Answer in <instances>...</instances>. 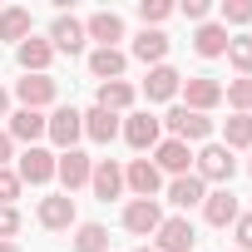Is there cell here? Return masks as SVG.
Returning a JSON list of instances; mask_svg holds the SVG:
<instances>
[{"label":"cell","mask_w":252,"mask_h":252,"mask_svg":"<svg viewBox=\"0 0 252 252\" xmlns=\"http://www.w3.org/2000/svg\"><path fill=\"white\" fill-rule=\"evenodd\" d=\"M222 149H252V114H237V119H227L222 124Z\"/></svg>","instance_id":"28"},{"label":"cell","mask_w":252,"mask_h":252,"mask_svg":"<svg viewBox=\"0 0 252 252\" xmlns=\"http://www.w3.org/2000/svg\"><path fill=\"white\" fill-rule=\"evenodd\" d=\"M89 188H94V198H99V203L119 198V193H124V168H119L114 158H99V163H94V173H89Z\"/></svg>","instance_id":"8"},{"label":"cell","mask_w":252,"mask_h":252,"mask_svg":"<svg viewBox=\"0 0 252 252\" xmlns=\"http://www.w3.org/2000/svg\"><path fill=\"white\" fill-rule=\"evenodd\" d=\"M178 84H183V74H178V69L154 64V69H149V79H144V94H149V104H158V99H173V94H178Z\"/></svg>","instance_id":"12"},{"label":"cell","mask_w":252,"mask_h":252,"mask_svg":"<svg viewBox=\"0 0 252 252\" xmlns=\"http://www.w3.org/2000/svg\"><path fill=\"white\" fill-rule=\"evenodd\" d=\"M168 10H173L168 0H144V5H139V20H144V30H149V25H158V20H168Z\"/></svg>","instance_id":"32"},{"label":"cell","mask_w":252,"mask_h":252,"mask_svg":"<svg viewBox=\"0 0 252 252\" xmlns=\"http://www.w3.org/2000/svg\"><path fill=\"white\" fill-rule=\"evenodd\" d=\"M203 198H208V193H203V178H198V173H183V178L168 183V203H173V208H198Z\"/></svg>","instance_id":"19"},{"label":"cell","mask_w":252,"mask_h":252,"mask_svg":"<svg viewBox=\"0 0 252 252\" xmlns=\"http://www.w3.org/2000/svg\"><path fill=\"white\" fill-rule=\"evenodd\" d=\"M0 252H20V247H15V242H0Z\"/></svg>","instance_id":"40"},{"label":"cell","mask_w":252,"mask_h":252,"mask_svg":"<svg viewBox=\"0 0 252 252\" xmlns=\"http://www.w3.org/2000/svg\"><path fill=\"white\" fill-rule=\"evenodd\" d=\"M203 218L213 222V227H227V222H237V198L222 188V193H208L203 198Z\"/></svg>","instance_id":"20"},{"label":"cell","mask_w":252,"mask_h":252,"mask_svg":"<svg viewBox=\"0 0 252 252\" xmlns=\"http://www.w3.org/2000/svg\"><path fill=\"white\" fill-rule=\"evenodd\" d=\"M45 114L40 109H20V114H10V139H20V144H30L35 149V139H45Z\"/></svg>","instance_id":"16"},{"label":"cell","mask_w":252,"mask_h":252,"mask_svg":"<svg viewBox=\"0 0 252 252\" xmlns=\"http://www.w3.org/2000/svg\"><path fill=\"white\" fill-rule=\"evenodd\" d=\"M5 158H10V134L0 129V168H5Z\"/></svg>","instance_id":"38"},{"label":"cell","mask_w":252,"mask_h":252,"mask_svg":"<svg viewBox=\"0 0 252 252\" xmlns=\"http://www.w3.org/2000/svg\"><path fill=\"white\" fill-rule=\"evenodd\" d=\"M84 134H89L94 144H109V139L119 134V114H109V109H99V104H94V109L84 114Z\"/></svg>","instance_id":"22"},{"label":"cell","mask_w":252,"mask_h":252,"mask_svg":"<svg viewBox=\"0 0 252 252\" xmlns=\"http://www.w3.org/2000/svg\"><path fill=\"white\" fill-rule=\"evenodd\" d=\"M5 104H10V99H5V89H0V119H5Z\"/></svg>","instance_id":"39"},{"label":"cell","mask_w":252,"mask_h":252,"mask_svg":"<svg viewBox=\"0 0 252 252\" xmlns=\"http://www.w3.org/2000/svg\"><path fill=\"white\" fill-rule=\"evenodd\" d=\"M183 94H188L183 109H193V114H208L213 104H222V84H218L213 74H193V79H183Z\"/></svg>","instance_id":"2"},{"label":"cell","mask_w":252,"mask_h":252,"mask_svg":"<svg viewBox=\"0 0 252 252\" xmlns=\"http://www.w3.org/2000/svg\"><path fill=\"white\" fill-rule=\"evenodd\" d=\"M50 60H55L50 40H25V45H20V69H25V74H45Z\"/></svg>","instance_id":"24"},{"label":"cell","mask_w":252,"mask_h":252,"mask_svg":"<svg viewBox=\"0 0 252 252\" xmlns=\"http://www.w3.org/2000/svg\"><path fill=\"white\" fill-rule=\"evenodd\" d=\"M45 134H50L60 149H74V139L84 134V114H79V109H55L50 124H45Z\"/></svg>","instance_id":"5"},{"label":"cell","mask_w":252,"mask_h":252,"mask_svg":"<svg viewBox=\"0 0 252 252\" xmlns=\"http://www.w3.org/2000/svg\"><path fill=\"white\" fill-rule=\"evenodd\" d=\"M227 60H232L242 74H252V35H237V40L227 45Z\"/></svg>","instance_id":"31"},{"label":"cell","mask_w":252,"mask_h":252,"mask_svg":"<svg viewBox=\"0 0 252 252\" xmlns=\"http://www.w3.org/2000/svg\"><path fill=\"white\" fill-rule=\"evenodd\" d=\"M222 99L237 109V114H252V74H242V79H232L227 89H222Z\"/></svg>","instance_id":"30"},{"label":"cell","mask_w":252,"mask_h":252,"mask_svg":"<svg viewBox=\"0 0 252 252\" xmlns=\"http://www.w3.org/2000/svg\"><path fill=\"white\" fill-rule=\"evenodd\" d=\"M227 45H232V35H227L222 25H203V30L193 35V50H198L203 60H218V55H227Z\"/></svg>","instance_id":"21"},{"label":"cell","mask_w":252,"mask_h":252,"mask_svg":"<svg viewBox=\"0 0 252 252\" xmlns=\"http://www.w3.org/2000/svg\"><path fill=\"white\" fill-rule=\"evenodd\" d=\"M20 232V213H15V203H0V242H10Z\"/></svg>","instance_id":"33"},{"label":"cell","mask_w":252,"mask_h":252,"mask_svg":"<svg viewBox=\"0 0 252 252\" xmlns=\"http://www.w3.org/2000/svg\"><path fill=\"white\" fill-rule=\"evenodd\" d=\"M84 35H89V40H99V50H114V40H124V20H119L114 10H99V15H89Z\"/></svg>","instance_id":"11"},{"label":"cell","mask_w":252,"mask_h":252,"mask_svg":"<svg viewBox=\"0 0 252 252\" xmlns=\"http://www.w3.org/2000/svg\"><path fill=\"white\" fill-rule=\"evenodd\" d=\"M158 222H163V213H158V203H154V198H134L129 208H124V227L139 232V237L158 232Z\"/></svg>","instance_id":"6"},{"label":"cell","mask_w":252,"mask_h":252,"mask_svg":"<svg viewBox=\"0 0 252 252\" xmlns=\"http://www.w3.org/2000/svg\"><path fill=\"white\" fill-rule=\"evenodd\" d=\"M188 163H193V154H188V144H178V139L158 144V154H154V168H158V173H173V178H183Z\"/></svg>","instance_id":"14"},{"label":"cell","mask_w":252,"mask_h":252,"mask_svg":"<svg viewBox=\"0 0 252 252\" xmlns=\"http://www.w3.org/2000/svg\"><path fill=\"white\" fill-rule=\"evenodd\" d=\"M124 139H129V149H154V144H158V119H154V114H129Z\"/></svg>","instance_id":"18"},{"label":"cell","mask_w":252,"mask_h":252,"mask_svg":"<svg viewBox=\"0 0 252 252\" xmlns=\"http://www.w3.org/2000/svg\"><path fill=\"white\" fill-rule=\"evenodd\" d=\"M15 178H20V183H50V178H55V154H45V149H25Z\"/></svg>","instance_id":"10"},{"label":"cell","mask_w":252,"mask_h":252,"mask_svg":"<svg viewBox=\"0 0 252 252\" xmlns=\"http://www.w3.org/2000/svg\"><path fill=\"white\" fill-rule=\"evenodd\" d=\"M139 252H158V247H139Z\"/></svg>","instance_id":"41"},{"label":"cell","mask_w":252,"mask_h":252,"mask_svg":"<svg viewBox=\"0 0 252 252\" xmlns=\"http://www.w3.org/2000/svg\"><path fill=\"white\" fill-rule=\"evenodd\" d=\"M163 55H168V35H163V30H144V35L134 40V60H144V64H163Z\"/></svg>","instance_id":"23"},{"label":"cell","mask_w":252,"mask_h":252,"mask_svg":"<svg viewBox=\"0 0 252 252\" xmlns=\"http://www.w3.org/2000/svg\"><path fill=\"white\" fill-rule=\"evenodd\" d=\"M74 252H109V232L99 222H79L74 232Z\"/></svg>","instance_id":"29"},{"label":"cell","mask_w":252,"mask_h":252,"mask_svg":"<svg viewBox=\"0 0 252 252\" xmlns=\"http://www.w3.org/2000/svg\"><path fill=\"white\" fill-rule=\"evenodd\" d=\"M129 104H134V89L124 84V79H109V84H99V109L119 114V109H129Z\"/></svg>","instance_id":"26"},{"label":"cell","mask_w":252,"mask_h":252,"mask_svg":"<svg viewBox=\"0 0 252 252\" xmlns=\"http://www.w3.org/2000/svg\"><path fill=\"white\" fill-rule=\"evenodd\" d=\"M40 222H45L50 232H64V227H74V198H69V193H60V198H45V203H40Z\"/></svg>","instance_id":"15"},{"label":"cell","mask_w":252,"mask_h":252,"mask_svg":"<svg viewBox=\"0 0 252 252\" xmlns=\"http://www.w3.org/2000/svg\"><path fill=\"white\" fill-rule=\"evenodd\" d=\"M247 173H252V158H247Z\"/></svg>","instance_id":"42"},{"label":"cell","mask_w":252,"mask_h":252,"mask_svg":"<svg viewBox=\"0 0 252 252\" xmlns=\"http://www.w3.org/2000/svg\"><path fill=\"white\" fill-rule=\"evenodd\" d=\"M55 173H60V183H64V193H74L79 183H89V173H94V163L79 154V149H64L60 158H55Z\"/></svg>","instance_id":"7"},{"label":"cell","mask_w":252,"mask_h":252,"mask_svg":"<svg viewBox=\"0 0 252 252\" xmlns=\"http://www.w3.org/2000/svg\"><path fill=\"white\" fill-rule=\"evenodd\" d=\"M124 64H129V60H124L119 50H94V55H89V74H94V79H104V84H109V79H119V74H124Z\"/></svg>","instance_id":"25"},{"label":"cell","mask_w":252,"mask_h":252,"mask_svg":"<svg viewBox=\"0 0 252 252\" xmlns=\"http://www.w3.org/2000/svg\"><path fill=\"white\" fill-rule=\"evenodd\" d=\"M193 158H198V178H203V183H232V173H237L232 149H222V144H208V149L193 154Z\"/></svg>","instance_id":"1"},{"label":"cell","mask_w":252,"mask_h":252,"mask_svg":"<svg viewBox=\"0 0 252 252\" xmlns=\"http://www.w3.org/2000/svg\"><path fill=\"white\" fill-rule=\"evenodd\" d=\"M163 124L173 129L178 144H193V139H208V134H213V119H208V114H193V109H173Z\"/></svg>","instance_id":"3"},{"label":"cell","mask_w":252,"mask_h":252,"mask_svg":"<svg viewBox=\"0 0 252 252\" xmlns=\"http://www.w3.org/2000/svg\"><path fill=\"white\" fill-rule=\"evenodd\" d=\"M15 94H20L25 109H45V104L55 99V79H50V74H25V79L15 84Z\"/></svg>","instance_id":"13"},{"label":"cell","mask_w":252,"mask_h":252,"mask_svg":"<svg viewBox=\"0 0 252 252\" xmlns=\"http://www.w3.org/2000/svg\"><path fill=\"white\" fill-rule=\"evenodd\" d=\"M124 183H129L139 198H154V193H158V183H163V173H158L149 158H134V163H129V173H124Z\"/></svg>","instance_id":"17"},{"label":"cell","mask_w":252,"mask_h":252,"mask_svg":"<svg viewBox=\"0 0 252 252\" xmlns=\"http://www.w3.org/2000/svg\"><path fill=\"white\" fill-rule=\"evenodd\" d=\"M25 35H30V10H0V40H20L25 45Z\"/></svg>","instance_id":"27"},{"label":"cell","mask_w":252,"mask_h":252,"mask_svg":"<svg viewBox=\"0 0 252 252\" xmlns=\"http://www.w3.org/2000/svg\"><path fill=\"white\" fill-rule=\"evenodd\" d=\"M15 193H20V178H15L10 168H0V203H10Z\"/></svg>","instance_id":"35"},{"label":"cell","mask_w":252,"mask_h":252,"mask_svg":"<svg viewBox=\"0 0 252 252\" xmlns=\"http://www.w3.org/2000/svg\"><path fill=\"white\" fill-rule=\"evenodd\" d=\"M50 50H64V55H79V50H84V25H79L74 15H60V20L50 25Z\"/></svg>","instance_id":"9"},{"label":"cell","mask_w":252,"mask_h":252,"mask_svg":"<svg viewBox=\"0 0 252 252\" xmlns=\"http://www.w3.org/2000/svg\"><path fill=\"white\" fill-rule=\"evenodd\" d=\"M193 242H198V232H193L188 218H163L158 222V252H193Z\"/></svg>","instance_id":"4"},{"label":"cell","mask_w":252,"mask_h":252,"mask_svg":"<svg viewBox=\"0 0 252 252\" xmlns=\"http://www.w3.org/2000/svg\"><path fill=\"white\" fill-rule=\"evenodd\" d=\"M237 247H242V252H252V213H247V218H237Z\"/></svg>","instance_id":"36"},{"label":"cell","mask_w":252,"mask_h":252,"mask_svg":"<svg viewBox=\"0 0 252 252\" xmlns=\"http://www.w3.org/2000/svg\"><path fill=\"white\" fill-rule=\"evenodd\" d=\"M183 15H188V20H203V15H208V0H183Z\"/></svg>","instance_id":"37"},{"label":"cell","mask_w":252,"mask_h":252,"mask_svg":"<svg viewBox=\"0 0 252 252\" xmlns=\"http://www.w3.org/2000/svg\"><path fill=\"white\" fill-rule=\"evenodd\" d=\"M222 20L247 25V20H252V0H222Z\"/></svg>","instance_id":"34"}]
</instances>
